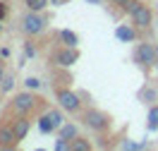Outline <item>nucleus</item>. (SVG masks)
<instances>
[{
  "label": "nucleus",
  "mask_w": 158,
  "mask_h": 151,
  "mask_svg": "<svg viewBox=\"0 0 158 151\" xmlns=\"http://www.w3.org/2000/svg\"><path fill=\"white\" fill-rule=\"evenodd\" d=\"M41 108H43V99L36 96V94H31V89H27V91H19V94L12 96L5 113L12 115V118H17V115H34Z\"/></svg>",
  "instance_id": "1"
},
{
  "label": "nucleus",
  "mask_w": 158,
  "mask_h": 151,
  "mask_svg": "<svg viewBox=\"0 0 158 151\" xmlns=\"http://www.w3.org/2000/svg\"><path fill=\"white\" fill-rule=\"evenodd\" d=\"M81 125L89 127L91 132H96V134H103L106 130H110L113 118L106 111H101V108H86L81 113Z\"/></svg>",
  "instance_id": "2"
},
{
  "label": "nucleus",
  "mask_w": 158,
  "mask_h": 151,
  "mask_svg": "<svg viewBox=\"0 0 158 151\" xmlns=\"http://www.w3.org/2000/svg\"><path fill=\"white\" fill-rule=\"evenodd\" d=\"M55 101H58L60 108H62L65 113H69V115H77V113H81V106H84L81 94L72 91L69 86H58V89H55Z\"/></svg>",
  "instance_id": "3"
},
{
  "label": "nucleus",
  "mask_w": 158,
  "mask_h": 151,
  "mask_svg": "<svg viewBox=\"0 0 158 151\" xmlns=\"http://www.w3.org/2000/svg\"><path fill=\"white\" fill-rule=\"evenodd\" d=\"M46 27H48V19H46L43 12L29 10L22 17V31H24L27 36H41V34L46 31Z\"/></svg>",
  "instance_id": "4"
},
{
  "label": "nucleus",
  "mask_w": 158,
  "mask_h": 151,
  "mask_svg": "<svg viewBox=\"0 0 158 151\" xmlns=\"http://www.w3.org/2000/svg\"><path fill=\"white\" fill-rule=\"evenodd\" d=\"M132 58H134V62H137L144 72H148L153 65H156V60H158V48L151 46V43H137Z\"/></svg>",
  "instance_id": "5"
},
{
  "label": "nucleus",
  "mask_w": 158,
  "mask_h": 151,
  "mask_svg": "<svg viewBox=\"0 0 158 151\" xmlns=\"http://www.w3.org/2000/svg\"><path fill=\"white\" fill-rule=\"evenodd\" d=\"M62 125H65V120H62V113H60L58 108H48V111L41 113V118H39V127H41L43 134L58 132Z\"/></svg>",
  "instance_id": "6"
},
{
  "label": "nucleus",
  "mask_w": 158,
  "mask_h": 151,
  "mask_svg": "<svg viewBox=\"0 0 158 151\" xmlns=\"http://www.w3.org/2000/svg\"><path fill=\"white\" fill-rule=\"evenodd\" d=\"M129 19L137 29H148L153 24V10L148 7L146 2H137V7L129 12Z\"/></svg>",
  "instance_id": "7"
},
{
  "label": "nucleus",
  "mask_w": 158,
  "mask_h": 151,
  "mask_svg": "<svg viewBox=\"0 0 158 151\" xmlns=\"http://www.w3.org/2000/svg\"><path fill=\"white\" fill-rule=\"evenodd\" d=\"M50 60L60 65V67H69V65H74L79 60V50L77 46H62V48H55L50 53Z\"/></svg>",
  "instance_id": "8"
},
{
  "label": "nucleus",
  "mask_w": 158,
  "mask_h": 151,
  "mask_svg": "<svg viewBox=\"0 0 158 151\" xmlns=\"http://www.w3.org/2000/svg\"><path fill=\"white\" fill-rule=\"evenodd\" d=\"M29 130H31V115H17V118L12 120V132H15V141H17V146L27 139Z\"/></svg>",
  "instance_id": "9"
},
{
  "label": "nucleus",
  "mask_w": 158,
  "mask_h": 151,
  "mask_svg": "<svg viewBox=\"0 0 158 151\" xmlns=\"http://www.w3.org/2000/svg\"><path fill=\"white\" fill-rule=\"evenodd\" d=\"M15 132H12V120H5L0 125V149H15Z\"/></svg>",
  "instance_id": "10"
},
{
  "label": "nucleus",
  "mask_w": 158,
  "mask_h": 151,
  "mask_svg": "<svg viewBox=\"0 0 158 151\" xmlns=\"http://www.w3.org/2000/svg\"><path fill=\"white\" fill-rule=\"evenodd\" d=\"M139 0H108V5H113V7H118L120 12H125V15H129V12L137 7Z\"/></svg>",
  "instance_id": "11"
},
{
  "label": "nucleus",
  "mask_w": 158,
  "mask_h": 151,
  "mask_svg": "<svg viewBox=\"0 0 158 151\" xmlns=\"http://www.w3.org/2000/svg\"><path fill=\"white\" fill-rule=\"evenodd\" d=\"M58 39H60V43H65V46H77L79 43V36L74 31H69V29H62L58 34Z\"/></svg>",
  "instance_id": "12"
},
{
  "label": "nucleus",
  "mask_w": 158,
  "mask_h": 151,
  "mask_svg": "<svg viewBox=\"0 0 158 151\" xmlns=\"http://www.w3.org/2000/svg\"><path fill=\"white\" fill-rule=\"evenodd\" d=\"M89 149H91V141L84 139V137H79V134L69 141V151H89Z\"/></svg>",
  "instance_id": "13"
},
{
  "label": "nucleus",
  "mask_w": 158,
  "mask_h": 151,
  "mask_svg": "<svg viewBox=\"0 0 158 151\" xmlns=\"http://www.w3.org/2000/svg\"><path fill=\"white\" fill-rule=\"evenodd\" d=\"M137 27L132 24V27H118V39H122V41H134L137 39Z\"/></svg>",
  "instance_id": "14"
},
{
  "label": "nucleus",
  "mask_w": 158,
  "mask_h": 151,
  "mask_svg": "<svg viewBox=\"0 0 158 151\" xmlns=\"http://www.w3.org/2000/svg\"><path fill=\"white\" fill-rule=\"evenodd\" d=\"M79 132H77V127H74V125H67V122H65V125H62V127H60L58 130V137H62V139H74V137H77Z\"/></svg>",
  "instance_id": "15"
},
{
  "label": "nucleus",
  "mask_w": 158,
  "mask_h": 151,
  "mask_svg": "<svg viewBox=\"0 0 158 151\" xmlns=\"http://www.w3.org/2000/svg\"><path fill=\"white\" fill-rule=\"evenodd\" d=\"M15 86V72H5V77L0 82V94H7Z\"/></svg>",
  "instance_id": "16"
},
{
  "label": "nucleus",
  "mask_w": 158,
  "mask_h": 151,
  "mask_svg": "<svg viewBox=\"0 0 158 151\" xmlns=\"http://www.w3.org/2000/svg\"><path fill=\"white\" fill-rule=\"evenodd\" d=\"M27 10H34V12H43L48 7V0H24Z\"/></svg>",
  "instance_id": "17"
},
{
  "label": "nucleus",
  "mask_w": 158,
  "mask_h": 151,
  "mask_svg": "<svg viewBox=\"0 0 158 151\" xmlns=\"http://www.w3.org/2000/svg\"><path fill=\"white\" fill-rule=\"evenodd\" d=\"M148 127H151V130H156V127H158V106H153L151 113H148Z\"/></svg>",
  "instance_id": "18"
},
{
  "label": "nucleus",
  "mask_w": 158,
  "mask_h": 151,
  "mask_svg": "<svg viewBox=\"0 0 158 151\" xmlns=\"http://www.w3.org/2000/svg\"><path fill=\"white\" fill-rule=\"evenodd\" d=\"M55 149L58 151H69V139H62V137H60V139L55 141Z\"/></svg>",
  "instance_id": "19"
},
{
  "label": "nucleus",
  "mask_w": 158,
  "mask_h": 151,
  "mask_svg": "<svg viewBox=\"0 0 158 151\" xmlns=\"http://www.w3.org/2000/svg\"><path fill=\"white\" fill-rule=\"evenodd\" d=\"M39 86H41L39 79H34V77H29V79H27V89H39Z\"/></svg>",
  "instance_id": "20"
},
{
  "label": "nucleus",
  "mask_w": 158,
  "mask_h": 151,
  "mask_svg": "<svg viewBox=\"0 0 158 151\" xmlns=\"http://www.w3.org/2000/svg\"><path fill=\"white\" fill-rule=\"evenodd\" d=\"M24 53H27L29 58H34V55H36V48L31 46V41H29V43H27V46H24Z\"/></svg>",
  "instance_id": "21"
},
{
  "label": "nucleus",
  "mask_w": 158,
  "mask_h": 151,
  "mask_svg": "<svg viewBox=\"0 0 158 151\" xmlns=\"http://www.w3.org/2000/svg\"><path fill=\"white\" fill-rule=\"evenodd\" d=\"M5 15H7V2H2V0H0V22L5 19Z\"/></svg>",
  "instance_id": "22"
},
{
  "label": "nucleus",
  "mask_w": 158,
  "mask_h": 151,
  "mask_svg": "<svg viewBox=\"0 0 158 151\" xmlns=\"http://www.w3.org/2000/svg\"><path fill=\"white\" fill-rule=\"evenodd\" d=\"M5 72H7V70H5V62L0 60V82H2V77H5Z\"/></svg>",
  "instance_id": "23"
},
{
  "label": "nucleus",
  "mask_w": 158,
  "mask_h": 151,
  "mask_svg": "<svg viewBox=\"0 0 158 151\" xmlns=\"http://www.w3.org/2000/svg\"><path fill=\"white\" fill-rule=\"evenodd\" d=\"M10 55V48H0V58H7Z\"/></svg>",
  "instance_id": "24"
},
{
  "label": "nucleus",
  "mask_w": 158,
  "mask_h": 151,
  "mask_svg": "<svg viewBox=\"0 0 158 151\" xmlns=\"http://www.w3.org/2000/svg\"><path fill=\"white\" fill-rule=\"evenodd\" d=\"M50 2H62V0H50Z\"/></svg>",
  "instance_id": "25"
},
{
  "label": "nucleus",
  "mask_w": 158,
  "mask_h": 151,
  "mask_svg": "<svg viewBox=\"0 0 158 151\" xmlns=\"http://www.w3.org/2000/svg\"><path fill=\"white\" fill-rule=\"evenodd\" d=\"M94 2H98V0H94Z\"/></svg>",
  "instance_id": "26"
},
{
  "label": "nucleus",
  "mask_w": 158,
  "mask_h": 151,
  "mask_svg": "<svg viewBox=\"0 0 158 151\" xmlns=\"http://www.w3.org/2000/svg\"><path fill=\"white\" fill-rule=\"evenodd\" d=\"M156 65H158V60H156Z\"/></svg>",
  "instance_id": "27"
}]
</instances>
